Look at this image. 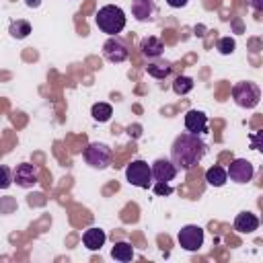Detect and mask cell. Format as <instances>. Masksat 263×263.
Segmentation results:
<instances>
[{"label": "cell", "mask_w": 263, "mask_h": 263, "mask_svg": "<svg viewBox=\"0 0 263 263\" xmlns=\"http://www.w3.org/2000/svg\"><path fill=\"white\" fill-rule=\"evenodd\" d=\"M205 152H208V146L197 134L183 132L175 138V142L171 146V162L177 166V171L179 168L189 171L201 162Z\"/></svg>", "instance_id": "6da1fadb"}, {"label": "cell", "mask_w": 263, "mask_h": 263, "mask_svg": "<svg viewBox=\"0 0 263 263\" xmlns=\"http://www.w3.org/2000/svg\"><path fill=\"white\" fill-rule=\"evenodd\" d=\"M95 23L103 33H107L109 37H115L125 29V12L115 4H105L99 8Z\"/></svg>", "instance_id": "7a4b0ae2"}, {"label": "cell", "mask_w": 263, "mask_h": 263, "mask_svg": "<svg viewBox=\"0 0 263 263\" xmlns=\"http://www.w3.org/2000/svg\"><path fill=\"white\" fill-rule=\"evenodd\" d=\"M232 101L242 109H253L261 101V88L255 82H236L232 86Z\"/></svg>", "instance_id": "3957f363"}, {"label": "cell", "mask_w": 263, "mask_h": 263, "mask_svg": "<svg viewBox=\"0 0 263 263\" xmlns=\"http://www.w3.org/2000/svg\"><path fill=\"white\" fill-rule=\"evenodd\" d=\"M82 156H84V162H86L90 168L103 171V168H107V166L111 164L113 152H111V148H109L107 144H103V142H90V144L84 148Z\"/></svg>", "instance_id": "277c9868"}, {"label": "cell", "mask_w": 263, "mask_h": 263, "mask_svg": "<svg viewBox=\"0 0 263 263\" xmlns=\"http://www.w3.org/2000/svg\"><path fill=\"white\" fill-rule=\"evenodd\" d=\"M125 179L129 185L134 187H140V189H148L152 185V171H150V164L146 160H132L127 166H125Z\"/></svg>", "instance_id": "5b68a950"}, {"label": "cell", "mask_w": 263, "mask_h": 263, "mask_svg": "<svg viewBox=\"0 0 263 263\" xmlns=\"http://www.w3.org/2000/svg\"><path fill=\"white\" fill-rule=\"evenodd\" d=\"M177 240H179V245H181L185 251L195 253V251H199L201 245H203V228L197 226V224H187V226H183V228L179 230Z\"/></svg>", "instance_id": "8992f818"}, {"label": "cell", "mask_w": 263, "mask_h": 263, "mask_svg": "<svg viewBox=\"0 0 263 263\" xmlns=\"http://www.w3.org/2000/svg\"><path fill=\"white\" fill-rule=\"evenodd\" d=\"M226 175L230 177V181H234V183H238V185H245V183H249V181L253 179L255 166H253L247 158H234V160L228 164Z\"/></svg>", "instance_id": "52a82bcc"}, {"label": "cell", "mask_w": 263, "mask_h": 263, "mask_svg": "<svg viewBox=\"0 0 263 263\" xmlns=\"http://www.w3.org/2000/svg\"><path fill=\"white\" fill-rule=\"evenodd\" d=\"M12 183H16L23 189H29L33 185L39 183V171L35 164L31 162H21L14 171H12Z\"/></svg>", "instance_id": "ba28073f"}, {"label": "cell", "mask_w": 263, "mask_h": 263, "mask_svg": "<svg viewBox=\"0 0 263 263\" xmlns=\"http://www.w3.org/2000/svg\"><path fill=\"white\" fill-rule=\"evenodd\" d=\"M103 55H105V60H109V62H113V64H121V62L127 60L129 49H127V45H125L123 41H119L117 37H109V39L103 43Z\"/></svg>", "instance_id": "9c48e42d"}, {"label": "cell", "mask_w": 263, "mask_h": 263, "mask_svg": "<svg viewBox=\"0 0 263 263\" xmlns=\"http://www.w3.org/2000/svg\"><path fill=\"white\" fill-rule=\"evenodd\" d=\"M150 171H152V181H156V183H168L177 175V166L171 160H166V158L154 160L152 166H150Z\"/></svg>", "instance_id": "30bf717a"}, {"label": "cell", "mask_w": 263, "mask_h": 263, "mask_svg": "<svg viewBox=\"0 0 263 263\" xmlns=\"http://www.w3.org/2000/svg\"><path fill=\"white\" fill-rule=\"evenodd\" d=\"M158 12V6H156V0H132V16L140 23H146V21H154Z\"/></svg>", "instance_id": "8fae6325"}, {"label": "cell", "mask_w": 263, "mask_h": 263, "mask_svg": "<svg viewBox=\"0 0 263 263\" xmlns=\"http://www.w3.org/2000/svg\"><path fill=\"white\" fill-rule=\"evenodd\" d=\"M185 127L189 134H203L208 129V115L203 111H197V109H191L185 113Z\"/></svg>", "instance_id": "7c38bea8"}, {"label": "cell", "mask_w": 263, "mask_h": 263, "mask_svg": "<svg viewBox=\"0 0 263 263\" xmlns=\"http://www.w3.org/2000/svg\"><path fill=\"white\" fill-rule=\"evenodd\" d=\"M259 228V218L253 212H240L234 218V230L240 234H251Z\"/></svg>", "instance_id": "4fadbf2b"}, {"label": "cell", "mask_w": 263, "mask_h": 263, "mask_svg": "<svg viewBox=\"0 0 263 263\" xmlns=\"http://www.w3.org/2000/svg\"><path fill=\"white\" fill-rule=\"evenodd\" d=\"M140 51H142L144 58L154 60V58H160V55H162V51H164V43H162L158 37L150 35V37H144V39H142V43H140Z\"/></svg>", "instance_id": "5bb4252c"}, {"label": "cell", "mask_w": 263, "mask_h": 263, "mask_svg": "<svg viewBox=\"0 0 263 263\" xmlns=\"http://www.w3.org/2000/svg\"><path fill=\"white\" fill-rule=\"evenodd\" d=\"M105 240H107V234L101 228H88L82 234V242H84V247L88 251H99L105 245Z\"/></svg>", "instance_id": "9a60e30c"}, {"label": "cell", "mask_w": 263, "mask_h": 263, "mask_svg": "<svg viewBox=\"0 0 263 263\" xmlns=\"http://www.w3.org/2000/svg\"><path fill=\"white\" fill-rule=\"evenodd\" d=\"M111 257H113L115 261L127 263V261L134 259V247H132L129 242H125V240H119V242L113 245V249H111Z\"/></svg>", "instance_id": "2e32d148"}, {"label": "cell", "mask_w": 263, "mask_h": 263, "mask_svg": "<svg viewBox=\"0 0 263 263\" xmlns=\"http://www.w3.org/2000/svg\"><path fill=\"white\" fill-rule=\"evenodd\" d=\"M205 181L212 185V187H222L226 181H228V175H226V168L214 164L205 171Z\"/></svg>", "instance_id": "e0dca14e"}, {"label": "cell", "mask_w": 263, "mask_h": 263, "mask_svg": "<svg viewBox=\"0 0 263 263\" xmlns=\"http://www.w3.org/2000/svg\"><path fill=\"white\" fill-rule=\"evenodd\" d=\"M90 115H92L95 121L105 123V121L111 119V115H113V107H111L109 103H95L92 109H90Z\"/></svg>", "instance_id": "ac0fdd59"}, {"label": "cell", "mask_w": 263, "mask_h": 263, "mask_svg": "<svg viewBox=\"0 0 263 263\" xmlns=\"http://www.w3.org/2000/svg\"><path fill=\"white\" fill-rule=\"evenodd\" d=\"M8 33H10V37H14V39H25V37L31 33V25H29L27 21H23V18H16V21L10 23Z\"/></svg>", "instance_id": "d6986e66"}, {"label": "cell", "mask_w": 263, "mask_h": 263, "mask_svg": "<svg viewBox=\"0 0 263 263\" xmlns=\"http://www.w3.org/2000/svg\"><path fill=\"white\" fill-rule=\"evenodd\" d=\"M173 90L175 95H187L193 90V78L189 76H177L175 82H173Z\"/></svg>", "instance_id": "ffe728a7"}, {"label": "cell", "mask_w": 263, "mask_h": 263, "mask_svg": "<svg viewBox=\"0 0 263 263\" xmlns=\"http://www.w3.org/2000/svg\"><path fill=\"white\" fill-rule=\"evenodd\" d=\"M146 72H148L152 78L164 80V78L171 74V66H168V64H148V66H146Z\"/></svg>", "instance_id": "44dd1931"}, {"label": "cell", "mask_w": 263, "mask_h": 263, "mask_svg": "<svg viewBox=\"0 0 263 263\" xmlns=\"http://www.w3.org/2000/svg\"><path fill=\"white\" fill-rule=\"evenodd\" d=\"M234 47H236V43H234L232 37H220L218 43H216V49H218L222 55H230V53L234 51Z\"/></svg>", "instance_id": "7402d4cb"}, {"label": "cell", "mask_w": 263, "mask_h": 263, "mask_svg": "<svg viewBox=\"0 0 263 263\" xmlns=\"http://www.w3.org/2000/svg\"><path fill=\"white\" fill-rule=\"evenodd\" d=\"M12 185V171L6 164H0V189H8Z\"/></svg>", "instance_id": "603a6c76"}, {"label": "cell", "mask_w": 263, "mask_h": 263, "mask_svg": "<svg viewBox=\"0 0 263 263\" xmlns=\"http://www.w3.org/2000/svg\"><path fill=\"white\" fill-rule=\"evenodd\" d=\"M154 193L156 195H171L173 193V187L168 183H156L154 185Z\"/></svg>", "instance_id": "cb8c5ba5"}, {"label": "cell", "mask_w": 263, "mask_h": 263, "mask_svg": "<svg viewBox=\"0 0 263 263\" xmlns=\"http://www.w3.org/2000/svg\"><path fill=\"white\" fill-rule=\"evenodd\" d=\"M247 4H249L251 8H255L257 12H261V10H263V0H247Z\"/></svg>", "instance_id": "d4e9b609"}, {"label": "cell", "mask_w": 263, "mask_h": 263, "mask_svg": "<svg viewBox=\"0 0 263 263\" xmlns=\"http://www.w3.org/2000/svg\"><path fill=\"white\" fill-rule=\"evenodd\" d=\"M166 4H168L171 8H183V6L187 4V0H166Z\"/></svg>", "instance_id": "484cf974"}, {"label": "cell", "mask_w": 263, "mask_h": 263, "mask_svg": "<svg viewBox=\"0 0 263 263\" xmlns=\"http://www.w3.org/2000/svg\"><path fill=\"white\" fill-rule=\"evenodd\" d=\"M127 134L134 136V138H138V136H140V125H134V127L129 125V127H127Z\"/></svg>", "instance_id": "4316f807"}, {"label": "cell", "mask_w": 263, "mask_h": 263, "mask_svg": "<svg viewBox=\"0 0 263 263\" xmlns=\"http://www.w3.org/2000/svg\"><path fill=\"white\" fill-rule=\"evenodd\" d=\"M25 4H27L29 8H39V6H41V0H25Z\"/></svg>", "instance_id": "83f0119b"}]
</instances>
